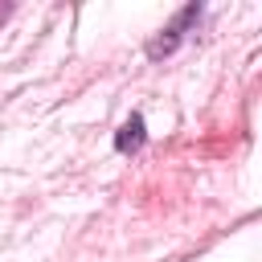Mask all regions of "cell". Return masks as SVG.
Masks as SVG:
<instances>
[{
    "instance_id": "obj_1",
    "label": "cell",
    "mask_w": 262,
    "mask_h": 262,
    "mask_svg": "<svg viewBox=\"0 0 262 262\" xmlns=\"http://www.w3.org/2000/svg\"><path fill=\"white\" fill-rule=\"evenodd\" d=\"M201 12H205L201 4H184V8H180V12L172 16V20H168V29H160V33H156V37L147 41V57H151V61L168 57V53H172V49H176V45L184 41V33H188V29L196 25V16H201Z\"/></svg>"
},
{
    "instance_id": "obj_2",
    "label": "cell",
    "mask_w": 262,
    "mask_h": 262,
    "mask_svg": "<svg viewBox=\"0 0 262 262\" xmlns=\"http://www.w3.org/2000/svg\"><path fill=\"white\" fill-rule=\"evenodd\" d=\"M143 139H147V127H143V115H131L119 131H115V147L123 151V156H131V151H139L143 147Z\"/></svg>"
},
{
    "instance_id": "obj_3",
    "label": "cell",
    "mask_w": 262,
    "mask_h": 262,
    "mask_svg": "<svg viewBox=\"0 0 262 262\" xmlns=\"http://www.w3.org/2000/svg\"><path fill=\"white\" fill-rule=\"evenodd\" d=\"M8 12H12V8H8V4H0V20H4V16H8Z\"/></svg>"
}]
</instances>
